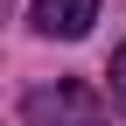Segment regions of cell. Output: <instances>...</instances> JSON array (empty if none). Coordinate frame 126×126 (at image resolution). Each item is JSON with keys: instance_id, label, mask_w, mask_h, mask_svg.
Listing matches in <instances>:
<instances>
[{"instance_id": "3", "label": "cell", "mask_w": 126, "mask_h": 126, "mask_svg": "<svg viewBox=\"0 0 126 126\" xmlns=\"http://www.w3.org/2000/svg\"><path fill=\"white\" fill-rule=\"evenodd\" d=\"M105 77H112V105H119V112H126V42H119V49H112V70H105Z\"/></svg>"}, {"instance_id": "2", "label": "cell", "mask_w": 126, "mask_h": 126, "mask_svg": "<svg viewBox=\"0 0 126 126\" xmlns=\"http://www.w3.org/2000/svg\"><path fill=\"white\" fill-rule=\"evenodd\" d=\"M91 21H98V0H35V28L42 35L77 42V35H91Z\"/></svg>"}, {"instance_id": "1", "label": "cell", "mask_w": 126, "mask_h": 126, "mask_svg": "<svg viewBox=\"0 0 126 126\" xmlns=\"http://www.w3.org/2000/svg\"><path fill=\"white\" fill-rule=\"evenodd\" d=\"M21 126H105V98L84 77H56L21 98Z\"/></svg>"}]
</instances>
